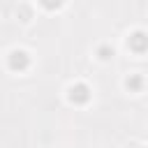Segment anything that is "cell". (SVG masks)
I'll use <instances>...</instances> for the list:
<instances>
[{
  "instance_id": "3",
  "label": "cell",
  "mask_w": 148,
  "mask_h": 148,
  "mask_svg": "<svg viewBox=\"0 0 148 148\" xmlns=\"http://www.w3.org/2000/svg\"><path fill=\"white\" fill-rule=\"evenodd\" d=\"M74 97H76V99H86V97H88V95H86V88H83V86L72 88V99H74Z\"/></svg>"
},
{
  "instance_id": "2",
  "label": "cell",
  "mask_w": 148,
  "mask_h": 148,
  "mask_svg": "<svg viewBox=\"0 0 148 148\" xmlns=\"http://www.w3.org/2000/svg\"><path fill=\"white\" fill-rule=\"evenodd\" d=\"M9 62H12V67H25L28 58H25V53H23V51H14V53H12V58H9Z\"/></svg>"
},
{
  "instance_id": "1",
  "label": "cell",
  "mask_w": 148,
  "mask_h": 148,
  "mask_svg": "<svg viewBox=\"0 0 148 148\" xmlns=\"http://www.w3.org/2000/svg\"><path fill=\"white\" fill-rule=\"evenodd\" d=\"M130 44H132L136 51H143V49L148 46V37H146L143 32H134V35L130 37Z\"/></svg>"
}]
</instances>
